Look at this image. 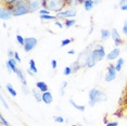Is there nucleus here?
Wrapping results in <instances>:
<instances>
[{
	"mask_svg": "<svg viewBox=\"0 0 127 126\" xmlns=\"http://www.w3.org/2000/svg\"><path fill=\"white\" fill-rule=\"evenodd\" d=\"M67 7L66 0H42V8L47 9L51 12H60Z\"/></svg>",
	"mask_w": 127,
	"mask_h": 126,
	"instance_id": "1",
	"label": "nucleus"
},
{
	"mask_svg": "<svg viewBox=\"0 0 127 126\" xmlns=\"http://www.w3.org/2000/svg\"><path fill=\"white\" fill-rule=\"evenodd\" d=\"M89 101H92L95 103H101V102H105L108 100V96L105 94L104 91H102L99 88H92L88 93Z\"/></svg>",
	"mask_w": 127,
	"mask_h": 126,
	"instance_id": "2",
	"label": "nucleus"
},
{
	"mask_svg": "<svg viewBox=\"0 0 127 126\" xmlns=\"http://www.w3.org/2000/svg\"><path fill=\"white\" fill-rule=\"evenodd\" d=\"M77 15V12L74 8L68 7L65 8L63 11H60L56 14V16L58 18V20H67V19H74L75 16Z\"/></svg>",
	"mask_w": 127,
	"mask_h": 126,
	"instance_id": "3",
	"label": "nucleus"
},
{
	"mask_svg": "<svg viewBox=\"0 0 127 126\" xmlns=\"http://www.w3.org/2000/svg\"><path fill=\"white\" fill-rule=\"evenodd\" d=\"M30 12V8H28L27 2H20L14 7L13 9V15L14 16H22L25 15V14H28Z\"/></svg>",
	"mask_w": 127,
	"mask_h": 126,
	"instance_id": "4",
	"label": "nucleus"
},
{
	"mask_svg": "<svg viewBox=\"0 0 127 126\" xmlns=\"http://www.w3.org/2000/svg\"><path fill=\"white\" fill-rule=\"evenodd\" d=\"M90 53L95 57V59H96L98 62L103 60L106 57V52L104 50V47H103L102 45H97V47L95 48V49L90 50Z\"/></svg>",
	"mask_w": 127,
	"mask_h": 126,
	"instance_id": "5",
	"label": "nucleus"
},
{
	"mask_svg": "<svg viewBox=\"0 0 127 126\" xmlns=\"http://www.w3.org/2000/svg\"><path fill=\"white\" fill-rule=\"evenodd\" d=\"M37 42H38V40H37V38H35V37H26V38H25L24 46H23V49H24V51L26 53L31 52L37 46Z\"/></svg>",
	"mask_w": 127,
	"mask_h": 126,
	"instance_id": "6",
	"label": "nucleus"
},
{
	"mask_svg": "<svg viewBox=\"0 0 127 126\" xmlns=\"http://www.w3.org/2000/svg\"><path fill=\"white\" fill-rule=\"evenodd\" d=\"M116 70H115V64H112V63H110L108 65V70H106V73H105V76H104V81L105 82H112L114 81L115 78H116Z\"/></svg>",
	"mask_w": 127,
	"mask_h": 126,
	"instance_id": "7",
	"label": "nucleus"
},
{
	"mask_svg": "<svg viewBox=\"0 0 127 126\" xmlns=\"http://www.w3.org/2000/svg\"><path fill=\"white\" fill-rule=\"evenodd\" d=\"M13 10L8 8L7 5L2 4L1 5V10H0V19L2 21H9L11 18H13Z\"/></svg>",
	"mask_w": 127,
	"mask_h": 126,
	"instance_id": "8",
	"label": "nucleus"
},
{
	"mask_svg": "<svg viewBox=\"0 0 127 126\" xmlns=\"http://www.w3.org/2000/svg\"><path fill=\"white\" fill-rule=\"evenodd\" d=\"M27 4L28 8H30V12H36V11H39L42 8V0H27Z\"/></svg>",
	"mask_w": 127,
	"mask_h": 126,
	"instance_id": "9",
	"label": "nucleus"
},
{
	"mask_svg": "<svg viewBox=\"0 0 127 126\" xmlns=\"http://www.w3.org/2000/svg\"><path fill=\"white\" fill-rule=\"evenodd\" d=\"M111 37H112V40L114 41L115 47H118V46H121L124 42L123 39H122V37H121L120 33H118V31L116 30V28H112V31H111Z\"/></svg>",
	"mask_w": 127,
	"mask_h": 126,
	"instance_id": "10",
	"label": "nucleus"
},
{
	"mask_svg": "<svg viewBox=\"0 0 127 126\" xmlns=\"http://www.w3.org/2000/svg\"><path fill=\"white\" fill-rule=\"evenodd\" d=\"M16 63H19L18 61H16L14 58L12 59H9L7 61V63H5V67H7L8 72H9L10 74L11 73H16V71H18V66H16Z\"/></svg>",
	"mask_w": 127,
	"mask_h": 126,
	"instance_id": "11",
	"label": "nucleus"
},
{
	"mask_svg": "<svg viewBox=\"0 0 127 126\" xmlns=\"http://www.w3.org/2000/svg\"><path fill=\"white\" fill-rule=\"evenodd\" d=\"M120 54H121V49L118 47H115L110 51L109 53H106L105 59L108 60V61H113V60L120 58Z\"/></svg>",
	"mask_w": 127,
	"mask_h": 126,
	"instance_id": "12",
	"label": "nucleus"
},
{
	"mask_svg": "<svg viewBox=\"0 0 127 126\" xmlns=\"http://www.w3.org/2000/svg\"><path fill=\"white\" fill-rule=\"evenodd\" d=\"M52 101H53V97H52V94H51L50 91L42 93V102H44V103L50 104Z\"/></svg>",
	"mask_w": 127,
	"mask_h": 126,
	"instance_id": "13",
	"label": "nucleus"
},
{
	"mask_svg": "<svg viewBox=\"0 0 127 126\" xmlns=\"http://www.w3.org/2000/svg\"><path fill=\"white\" fill-rule=\"evenodd\" d=\"M97 60L95 59V57L92 56V54L89 52L88 54V58H87V61H86V67H88V68H91V67H94L95 65L97 64Z\"/></svg>",
	"mask_w": 127,
	"mask_h": 126,
	"instance_id": "14",
	"label": "nucleus"
},
{
	"mask_svg": "<svg viewBox=\"0 0 127 126\" xmlns=\"http://www.w3.org/2000/svg\"><path fill=\"white\" fill-rule=\"evenodd\" d=\"M32 94H33L34 98H35V100H36L37 102H41L42 101V93L37 87L32 89Z\"/></svg>",
	"mask_w": 127,
	"mask_h": 126,
	"instance_id": "15",
	"label": "nucleus"
},
{
	"mask_svg": "<svg viewBox=\"0 0 127 126\" xmlns=\"http://www.w3.org/2000/svg\"><path fill=\"white\" fill-rule=\"evenodd\" d=\"M100 34H101V40H103V41L111 38V31L106 30V28H102V30L100 31Z\"/></svg>",
	"mask_w": 127,
	"mask_h": 126,
	"instance_id": "16",
	"label": "nucleus"
},
{
	"mask_svg": "<svg viewBox=\"0 0 127 126\" xmlns=\"http://www.w3.org/2000/svg\"><path fill=\"white\" fill-rule=\"evenodd\" d=\"M36 87L41 91V93H46V91H49V88H48V85L46 84L45 82L42 81H39L36 83Z\"/></svg>",
	"mask_w": 127,
	"mask_h": 126,
	"instance_id": "17",
	"label": "nucleus"
},
{
	"mask_svg": "<svg viewBox=\"0 0 127 126\" xmlns=\"http://www.w3.org/2000/svg\"><path fill=\"white\" fill-rule=\"evenodd\" d=\"M15 74H16V76H18V78L20 79V82H21L22 85H27L26 78H25V75H24V73L22 72L21 68H18V71H16Z\"/></svg>",
	"mask_w": 127,
	"mask_h": 126,
	"instance_id": "18",
	"label": "nucleus"
},
{
	"mask_svg": "<svg viewBox=\"0 0 127 126\" xmlns=\"http://www.w3.org/2000/svg\"><path fill=\"white\" fill-rule=\"evenodd\" d=\"M83 4H84V8H85L86 11H91L92 9H94V7H95L94 0H86Z\"/></svg>",
	"mask_w": 127,
	"mask_h": 126,
	"instance_id": "19",
	"label": "nucleus"
},
{
	"mask_svg": "<svg viewBox=\"0 0 127 126\" xmlns=\"http://www.w3.org/2000/svg\"><path fill=\"white\" fill-rule=\"evenodd\" d=\"M124 63H125V60L123 58H118L116 63H115V70H116V72H121V70L123 68V65Z\"/></svg>",
	"mask_w": 127,
	"mask_h": 126,
	"instance_id": "20",
	"label": "nucleus"
},
{
	"mask_svg": "<svg viewBox=\"0 0 127 126\" xmlns=\"http://www.w3.org/2000/svg\"><path fill=\"white\" fill-rule=\"evenodd\" d=\"M70 103H71L72 105H73L74 109H76V110L80 111V112H84V111L86 110V105H79V104H77L73 99H70Z\"/></svg>",
	"mask_w": 127,
	"mask_h": 126,
	"instance_id": "21",
	"label": "nucleus"
},
{
	"mask_svg": "<svg viewBox=\"0 0 127 126\" xmlns=\"http://www.w3.org/2000/svg\"><path fill=\"white\" fill-rule=\"evenodd\" d=\"M5 88H7V90H8V93H9L11 96L12 97H16V90L14 89V87L12 86V84H11V83H8L7 85H5Z\"/></svg>",
	"mask_w": 127,
	"mask_h": 126,
	"instance_id": "22",
	"label": "nucleus"
},
{
	"mask_svg": "<svg viewBox=\"0 0 127 126\" xmlns=\"http://www.w3.org/2000/svg\"><path fill=\"white\" fill-rule=\"evenodd\" d=\"M40 20L42 21H58V18L56 15H51V14H47V15H39Z\"/></svg>",
	"mask_w": 127,
	"mask_h": 126,
	"instance_id": "23",
	"label": "nucleus"
},
{
	"mask_svg": "<svg viewBox=\"0 0 127 126\" xmlns=\"http://www.w3.org/2000/svg\"><path fill=\"white\" fill-rule=\"evenodd\" d=\"M67 85H68V83L66 82V81H64V82L61 83V86H60V89H59L60 96H64V94H65V88L67 87Z\"/></svg>",
	"mask_w": 127,
	"mask_h": 126,
	"instance_id": "24",
	"label": "nucleus"
},
{
	"mask_svg": "<svg viewBox=\"0 0 127 126\" xmlns=\"http://www.w3.org/2000/svg\"><path fill=\"white\" fill-rule=\"evenodd\" d=\"M28 64H30V70L32 71V72H34V73H37L38 72V70H37V66H36V63H35V61H34V59H31L30 60V62H28Z\"/></svg>",
	"mask_w": 127,
	"mask_h": 126,
	"instance_id": "25",
	"label": "nucleus"
},
{
	"mask_svg": "<svg viewBox=\"0 0 127 126\" xmlns=\"http://www.w3.org/2000/svg\"><path fill=\"white\" fill-rule=\"evenodd\" d=\"M64 27H66V28H70V27H72V26H74L75 24H76V20H64Z\"/></svg>",
	"mask_w": 127,
	"mask_h": 126,
	"instance_id": "26",
	"label": "nucleus"
},
{
	"mask_svg": "<svg viewBox=\"0 0 127 126\" xmlns=\"http://www.w3.org/2000/svg\"><path fill=\"white\" fill-rule=\"evenodd\" d=\"M15 39H16V41H18V44L19 45H21V46H24V42H25V38L23 37L22 35H20V34H18L15 37Z\"/></svg>",
	"mask_w": 127,
	"mask_h": 126,
	"instance_id": "27",
	"label": "nucleus"
},
{
	"mask_svg": "<svg viewBox=\"0 0 127 126\" xmlns=\"http://www.w3.org/2000/svg\"><path fill=\"white\" fill-rule=\"evenodd\" d=\"M71 74H73L72 66H71V65H70V66H65L64 71H63V75H64V76H68V75H71Z\"/></svg>",
	"mask_w": 127,
	"mask_h": 126,
	"instance_id": "28",
	"label": "nucleus"
},
{
	"mask_svg": "<svg viewBox=\"0 0 127 126\" xmlns=\"http://www.w3.org/2000/svg\"><path fill=\"white\" fill-rule=\"evenodd\" d=\"M73 41H74V39H72V38H65V39H63V40L61 41V47H65V46L70 45L71 42H73Z\"/></svg>",
	"mask_w": 127,
	"mask_h": 126,
	"instance_id": "29",
	"label": "nucleus"
},
{
	"mask_svg": "<svg viewBox=\"0 0 127 126\" xmlns=\"http://www.w3.org/2000/svg\"><path fill=\"white\" fill-rule=\"evenodd\" d=\"M22 93L24 94L25 96H27V94H30V93H32V90H30L27 85H22Z\"/></svg>",
	"mask_w": 127,
	"mask_h": 126,
	"instance_id": "30",
	"label": "nucleus"
},
{
	"mask_svg": "<svg viewBox=\"0 0 127 126\" xmlns=\"http://www.w3.org/2000/svg\"><path fill=\"white\" fill-rule=\"evenodd\" d=\"M66 1H67V5H68V7H74V5L79 4L78 0H66Z\"/></svg>",
	"mask_w": 127,
	"mask_h": 126,
	"instance_id": "31",
	"label": "nucleus"
},
{
	"mask_svg": "<svg viewBox=\"0 0 127 126\" xmlns=\"http://www.w3.org/2000/svg\"><path fill=\"white\" fill-rule=\"evenodd\" d=\"M38 12H39V15H47V14H51V11L45 9V8H41Z\"/></svg>",
	"mask_w": 127,
	"mask_h": 126,
	"instance_id": "32",
	"label": "nucleus"
},
{
	"mask_svg": "<svg viewBox=\"0 0 127 126\" xmlns=\"http://www.w3.org/2000/svg\"><path fill=\"white\" fill-rule=\"evenodd\" d=\"M0 121H1V124H2V126H12L10 124L9 122L7 121V120L3 117V115H0Z\"/></svg>",
	"mask_w": 127,
	"mask_h": 126,
	"instance_id": "33",
	"label": "nucleus"
},
{
	"mask_svg": "<svg viewBox=\"0 0 127 126\" xmlns=\"http://www.w3.org/2000/svg\"><path fill=\"white\" fill-rule=\"evenodd\" d=\"M53 120H54V122L60 123V124L64 122V119H63V117H62L61 115H54V116H53Z\"/></svg>",
	"mask_w": 127,
	"mask_h": 126,
	"instance_id": "34",
	"label": "nucleus"
},
{
	"mask_svg": "<svg viewBox=\"0 0 127 126\" xmlns=\"http://www.w3.org/2000/svg\"><path fill=\"white\" fill-rule=\"evenodd\" d=\"M0 100H1V103L3 104V107L7 109V110H9V104H8V102L5 101V99H4V97L3 96H1V98H0Z\"/></svg>",
	"mask_w": 127,
	"mask_h": 126,
	"instance_id": "35",
	"label": "nucleus"
},
{
	"mask_svg": "<svg viewBox=\"0 0 127 126\" xmlns=\"http://www.w3.org/2000/svg\"><path fill=\"white\" fill-rule=\"evenodd\" d=\"M122 32H123V34L127 37V20L125 22H124V25H123V28H122Z\"/></svg>",
	"mask_w": 127,
	"mask_h": 126,
	"instance_id": "36",
	"label": "nucleus"
},
{
	"mask_svg": "<svg viewBox=\"0 0 127 126\" xmlns=\"http://www.w3.org/2000/svg\"><path fill=\"white\" fill-rule=\"evenodd\" d=\"M58 66V61L56 59H52L51 60V67H52V70H56Z\"/></svg>",
	"mask_w": 127,
	"mask_h": 126,
	"instance_id": "37",
	"label": "nucleus"
},
{
	"mask_svg": "<svg viewBox=\"0 0 127 126\" xmlns=\"http://www.w3.org/2000/svg\"><path fill=\"white\" fill-rule=\"evenodd\" d=\"M14 54H15V51H13V50H11V49L8 50V56H9V59L14 58Z\"/></svg>",
	"mask_w": 127,
	"mask_h": 126,
	"instance_id": "38",
	"label": "nucleus"
},
{
	"mask_svg": "<svg viewBox=\"0 0 127 126\" xmlns=\"http://www.w3.org/2000/svg\"><path fill=\"white\" fill-rule=\"evenodd\" d=\"M54 24H56V26H58L59 28H63V27H64V24H63L61 21H56V22H54Z\"/></svg>",
	"mask_w": 127,
	"mask_h": 126,
	"instance_id": "39",
	"label": "nucleus"
},
{
	"mask_svg": "<svg viewBox=\"0 0 127 126\" xmlns=\"http://www.w3.org/2000/svg\"><path fill=\"white\" fill-rule=\"evenodd\" d=\"M105 126H118V122H115V121H113V122H108L105 124Z\"/></svg>",
	"mask_w": 127,
	"mask_h": 126,
	"instance_id": "40",
	"label": "nucleus"
},
{
	"mask_svg": "<svg viewBox=\"0 0 127 126\" xmlns=\"http://www.w3.org/2000/svg\"><path fill=\"white\" fill-rule=\"evenodd\" d=\"M14 59H15V60H16V61H18L19 63H20V62H22V59H21V57H20L19 52H16V51H15V54H14Z\"/></svg>",
	"mask_w": 127,
	"mask_h": 126,
	"instance_id": "41",
	"label": "nucleus"
},
{
	"mask_svg": "<svg viewBox=\"0 0 127 126\" xmlns=\"http://www.w3.org/2000/svg\"><path fill=\"white\" fill-rule=\"evenodd\" d=\"M127 3V0H120V2H118V5H120V8L122 7V5L126 4Z\"/></svg>",
	"mask_w": 127,
	"mask_h": 126,
	"instance_id": "42",
	"label": "nucleus"
},
{
	"mask_svg": "<svg viewBox=\"0 0 127 126\" xmlns=\"http://www.w3.org/2000/svg\"><path fill=\"white\" fill-rule=\"evenodd\" d=\"M121 10H122V11H127V3L122 5V7H121Z\"/></svg>",
	"mask_w": 127,
	"mask_h": 126,
	"instance_id": "43",
	"label": "nucleus"
},
{
	"mask_svg": "<svg viewBox=\"0 0 127 126\" xmlns=\"http://www.w3.org/2000/svg\"><path fill=\"white\" fill-rule=\"evenodd\" d=\"M94 2H95V5H98L102 2V0H94Z\"/></svg>",
	"mask_w": 127,
	"mask_h": 126,
	"instance_id": "44",
	"label": "nucleus"
},
{
	"mask_svg": "<svg viewBox=\"0 0 127 126\" xmlns=\"http://www.w3.org/2000/svg\"><path fill=\"white\" fill-rule=\"evenodd\" d=\"M27 74H28V75H31V76H34V75H35V73H34V72H32V71L30 70V68H28V70H27Z\"/></svg>",
	"mask_w": 127,
	"mask_h": 126,
	"instance_id": "45",
	"label": "nucleus"
},
{
	"mask_svg": "<svg viewBox=\"0 0 127 126\" xmlns=\"http://www.w3.org/2000/svg\"><path fill=\"white\" fill-rule=\"evenodd\" d=\"M67 54H75V49H71L67 51Z\"/></svg>",
	"mask_w": 127,
	"mask_h": 126,
	"instance_id": "46",
	"label": "nucleus"
},
{
	"mask_svg": "<svg viewBox=\"0 0 127 126\" xmlns=\"http://www.w3.org/2000/svg\"><path fill=\"white\" fill-rule=\"evenodd\" d=\"M88 104H89V107H95V105H96V103H95V102H92V101H89Z\"/></svg>",
	"mask_w": 127,
	"mask_h": 126,
	"instance_id": "47",
	"label": "nucleus"
},
{
	"mask_svg": "<svg viewBox=\"0 0 127 126\" xmlns=\"http://www.w3.org/2000/svg\"><path fill=\"white\" fill-rule=\"evenodd\" d=\"M1 1H2V4H4V3H7L9 0H1Z\"/></svg>",
	"mask_w": 127,
	"mask_h": 126,
	"instance_id": "48",
	"label": "nucleus"
},
{
	"mask_svg": "<svg viewBox=\"0 0 127 126\" xmlns=\"http://www.w3.org/2000/svg\"><path fill=\"white\" fill-rule=\"evenodd\" d=\"M78 1H79V3H84V2H85L86 0H78Z\"/></svg>",
	"mask_w": 127,
	"mask_h": 126,
	"instance_id": "49",
	"label": "nucleus"
},
{
	"mask_svg": "<svg viewBox=\"0 0 127 126\" xmlns=\"http://www.w3.org/2000/svg\"><path fill=\"white\" fill-rule=\"evenodd\" d=\"M20 2H25V1H27V0H19Z\"/></svg>",
	"mask_w": 127,
	"mask_h": 126,
	"instance_id": "50",
	"label": "nucleus"
},
{
	"mask_svg": "<svg viewBox=\"0 0 127 126\" xmlns=\"http://www.w3.org/2000/svg\"><path fill=\"white\" fill-rule=\"evenodd\" d=\"M72 126H82V125H79V124H74V125H72Z\"/></svg>",
	"mask_w": 127,
	"mask_h": 126,
	"instance_id": "51",
	"label": "nucleus"
}]
</instances>
